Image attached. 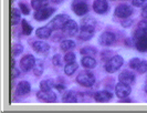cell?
<instances>
[{"mask_svg":"<svg viewBox=\"0 0 147 113\" xmlns=\"http://www.w3.org/2000/svg\"><path fill=\"white\" fill-rule=\"evenodd\" d=\"M122 64H123V58L121 55H113L106 61L104 68L109 73H114L122 67Z\"/></svg>","mask_w":147,"mask_h":113,"instance_id":"6da1fadb","label":"cell"},{"mask_svg":"<svg viewBox=\"0 0 147 113\" xmlns=\"http://www.w3.org/2000/svg\"><path fill=\"white\" fill-rule=\"evenodd\" d=\"M76 81L80 83L83 87H92L95 82V76L93 73L88 72V71H82L80 74L76 76Z\"/></svg>","mask_w":147,"mask_h":113,"instance_id":"7a4b0ae2","label":"cell"},{"mask_svg":"<svg viewBox=\"0 0 147 113\" xmlns=\"http://www.w3.org/2000/svg\"><path fill=\"white\" fill-rule=\"evenodd\" d=\"M67 20H70V17L67 15H58L55 16L52 21L50 22V28L53 30H58V29H63L64 24L67 22Z\"/></svg>","mask_w":147,"mask_h":113,"instance_id":"3957f363","label":"cell"},{"mask_svg":"<svg viewBox=\"0 0 147 113\" xmlns=\"http://www.w3.org/2000/svg\"><path fill=\"white\" fill-rule=\"evenodd\" d=\"M36 62H37V61H36L33 55L27 54V55H24L21 60H20V68H21L22 71L28 72V71H30L32 68H34Z\"/></svg>","mask_w":147,"mask_h":113,"instance_id":"277c9868","label":"cell"},{"mask_svg":"<svg viewBox=\"0 0 147 113\" xmlns=\"http://www.w3.org/2000/svg\"><path fill=\"white\" fill-rule=\"evenodd\" d=\"M131 91H132L131 85L126 83L119 82L115 87V93L119 99H125L126 97H128L131 94Z\"/></svg>","mask_w":147,"mask_h":113,"instance_id":"5b68a950","label":"cell"},{"mask_svg":"<svg viewBox=\"0 0 147 113\" xmlns=\"http://www.w3.org/2000/svg\"><path fill=\"white\" fill-rule=\"evenodd\" d=\"M72 9L75 12V15L78 16H83L86 15L88 12V6L86 2L82 1V0H75L72 5Z\"/></svg>","mask_w":147,"mask_h":113,"instance_id":"8992f818","label":"cell"},{"mask_svg":"<svg viewBox=\"0 0 147 113\" xmlns=\"http://www.w3.org/2000/svg\"><path fill=\"white\" fill-rule=\"evenodd\" d=\"M37 98L42 101V102H47V103H52L57 100V94L52 91H42L40 90L37 93Z\"/></svg>","mask_w":147,"mask_h":113,"instance_id":"52a82bcc","label":"cell"},{"mask_svg":"<svg viewBox=\"0 0 147 113\" xmlns=\"http://www.w3.org/2000/svg\"><path fill=\"white\" fill-rule=\"evenodd\" d=\"M133 14V8L128 5H119L116 9H115V12L114 15L118 17V18H128L129 16Z\"/></svg>","mask_w":147,"mask_h":113,"instance_id":"ba28073f","label":"cell"},{"mask_svg":"<svg viewBox=\"0 0 147 113\" xmlns=\"http://www.w3.org/2000/svg\"><path fill=\"white\" fill-rule=\"evenodd\" d=\"M54 12V9L50 7L43 8V9H40V10H37L36 14H34V19L36 20H39V21H43V20H47L49 17H51Z\"/></svg>","mask_w":147,"mask_h":113,"instance_id":"9c48e42d","label":"cell"},{"mask_svg":"<svg viewBox=\"0 0 147 113\" xmlns=\"http://www.w3.org/2000/svg\"><path fill=\"white\" fill-rule=\"evenodd\" d=\"M93 9L96 14L103 15L105 12H107V10H109V3L106 0H94Z\"/></svg>","mask_w":147,"mask_h":113,"instance_id":"30bf717a","label":"cell"},{"mask_svg":"<svg viewBox=\"0 0 147 113\" xmlns=\"http://www.w3.org/2000/svg\"><path fill=\"white\" fill-rule=\"evenodd\" d=\"M115 41H116V37L112 32H104L100 37V43L102 45H105V47L112 45Z\"/></svg>","mask_w":147,"mask_h":113,"instance_id":"8fae6325","label":"cell"},{"mask_svg":"<svg viewBox=\"0 0 147 113\" xmlns=\"http://www.w3.org/2000/svg\"><path fill=\"white\" fill-rule=\"evenodd\" d=\"M93 35H94V28H91V27H81L80 33L78 35V38L80 40L86 41V40H90L91 38L93 37Z\"/></svg>","mask_w":147,"mask_h":113,"instance_id":"7c38bea8","label":"cell"},{"mask_svg":"<svg viewBox=\"0 0 147 113\" xmlns=\"http://www.w3.org/2000/svg\"><path fill=\"white\" fill-rule=\"evenodd\" d=\"M79 30V27H78V23L75 22L74 20H67V22L64 24L63 27V31L65 32L67 36H74Z\"/></svg>","mask_w":147,"mask_h":113,"instance_id":"4fadbf2b","label":"cell"},{"mask_svg":"<svg viewBox=\"0 0 147 113\" xmlns=\"http://www.w3.org/2000/svg\"><path fill=\"white\" fill-rule=\"evenodd\" d=\"M33 49L40 54H48L50 51V45L44 41H36L33 43Z\"/></svg>","mask_w":147,"mask_h":113,"instance_id":"5bb4252c","label":"cell"},{"mask_svg":"<svg viewBox=\"0 0 147 113\" xmlns=\"http://www.w3.org/2000/svg\"><path fill=\"white\" fill-rule=\"evenodd\" d=\"M118 80H119V82H123V83H126V84H132L134 81H135V75L133 72L131 71H128V70H126L124 72H122L119 76H118Z\"/></svg>","mask_w":147,"mask_h":113,"instance_id":"9a60e30c","label":"cell"},{"mask_svg":"<svg viewBox=\"0 0 147 113\" xmlns=\"http://www.w3.org/2000/svg\"><path fill=\"white\" fill-rule=\"evenodd\" d=\"M113 97V94L109 91H98L94 94V99L97 102H107Z\"/></svg>","mask_w":147,"mask_h":113,"instance_id":"2e32d148","label":"cell"},{"mask_svg":"<svg viewBox=\"0 0 147 113\" xmlns=\"http://www.w3.org/2000/svg\"><path fill=\"white\" fill-rule=\"evenodd\" d=\"M31 90V85L29 82L27 81H21V82L18 84L17 87V94L19 95H24V94H28Z\"/></svg>","mask_w":147,"mask_h":113,"instance_id":"e0dca14e","label":"cell"},{"mask_svg":"<svg viewBox=\"0 0 147 113\" xmlns=\"http://www.w3.org/2000/svg\"><path fill=\"white\" fill-rule=\"evenodd\" d=\"M136 48L140 52H146L147 51V35L138 38L136 40Z\"/></svg>","mask_w":147,"mask_h":113,"instance_id":"ac0fdd59","label":"cell"},{"mask_svg":"<svg viewBox=\"0 0 147 113\" xmlns=\"http://www.w3.org/2000/svg\"><path fill=\"white\" fill-rule=\"evenodd\" d=\"M51 31L52 29L49 28V27H42V28H39L36 31V35H37L38 38L40 39H48V38L51 36Z\"/></svg>","mask_w":147,"mask_h":113,"instance_id":"d6986e66","label":"cell"},{"mask_svg":"<svg viewBox=\"0 0 147 113\" xmlns=\"http://www.w3.org/2000/svg\"><path fill=\"white\" fill-rule=\"evenodd\" d=\"M82 66L86 69H93L96 67V60L93 57H88L85 55L83 59H82Z\"/></svg>","mask_w":147,"mask_h":113,"instance_id":"ffe728a7","label":"cell"},{"mask_svg":"<svg viewBox=\"0 0 147 113\" xmlns=\"http://www.w3.org/2000/svg\"><path fill=\"white\" fill-rule=\"evenodd\" d=\"M63 102L65 103H75L78 102V98H76V94L74 91H66L65 93L63 94Z\"/></svg>","mask_w":147,"mask_h":113,"instance_id":"44dd1931","label":"cell"},{"mask_svg":"<svg viewBox=\"0 0 147 113\" xmlns=\"http://www.w3.org/2000/svg\"><path fill=\"white\" fill-rule=\"evenodd\" d=\"M48 3H49L48 0H32L31 1V6L34 10H40V9L47 8Z\"/></svg>","mask_w":147,"mask_h":113,"instance_id":"7402d4cb","label":"cell"},{"mask_svg":"<svg viewBox=\"0 0 147 113\" xmlns=\"http://www.w3.org/2000/svg\"><path fill=\"white\" fill-rule=\"evenodd\" d=\"M78 67L79 66H78L76 62H69L65 67H64V73L66 75H72L78 70Z\"/></svg>","mask_w":147,"mask_h":113,"instance_id":"603a6c76","label":"cell"},{"mask_svg":"<svg viewBox=\"0 0 147 113\" xmlns=\"http://www.w3.org/2000/svg\"><path fill=\"white\" fill-rule=\"evenodd\" d=\"M96 20L92 17H85L81 22V27H91V28H95Z\"/></svg>","mask_w":147,"mask_h":113,"instance_id":"cb8c5ba5","label":"cell"},{"mask_svg":"<svg viewBox=\"0 0 147 113\" xmlns=\"http://www.w3.org/2000/svg\"><path fill=\"white\" fill-rule=\"evenodd\" d=\"M75 48V42L72 40H64L61 42V49L62 51H70Z\"/></svg>","mask_w":147,"mask_h":113,"instance_id":"d4e9b609","label":"cell"},{"mask_svg":"<svg viewBox=\"0 0 147 113\" xmlns=\"http://www.w3.org/2000/svg\"><path fill=\"white\" fill-rule=\"evenodd\" d=\"M20 17H21L20 11L16 8H12V10H11V23H12V26H16L20 21Z\"/></svg>","mask_w":147,"mask_h":113,"instance_id":"484cf974","label":"cell"},{"mask_svg":"<svg viewBox=\"0 0 147 113\" xmlns=\"http://www.w3.org/2000/svg\"><path fill=\"white\" fill-rule=\"evenodd\" d=\"M96 49L94 47H84L81 50V54H83L84 57L85 55H88V57H93L96 54Z\"/></svg>","mask_w":147,"mask_h":113,"instance_id":"4316f807","label":"cell"},{"mask_svg":"<svg viewBox=\"0 0 147 113\" xmlns=\"http://www.w3.org/2000/svg\"><path fill=\"white\" fill-rule=\"evenodd\" d=\"M53 87V81L52 80H44L40 82V89L42 91H51Z\"/></svg>","mask_w":147,"mask_h":113,"instance_id":"83f0119b","label":"cell"},{"mask_svg":"<svg viewBox=\"0 0 147 113\" xmlns=\"http://www.w3.org/2000/svg\"><path fill=\"white\" fill-rule=\"evenodd\" d=\"M43 69H44L43 62L42 61H38V62H36V66L33 68V72H34V74L37 75V76H40V75L42 74V72H43Z\"/></svg>","mask_w":147,"mask_h":113,"instance_id":"f1b7e54d","label":"cell"},{"mask_svg":"<svg viewBox=\"0 0 147 113\" xmlns=\"http://www.w3.org/2000/svg\"><path fill=\"white\" fill-rule=\"evenodd\" d=\"M21 26H22V32H23V35H26V36L31 35V32H32V27L29 24V22H27V20H22Z\"/></svg>","mask_w":147,"mask_h":113,"instance_id":"f546056e","label":"cell"},{"mask_svg":"<svg viewBox=\"0 0 147 113\" xmlns=\"http://www.w3.org/2000/svg\"><path fill=\"white\" fill-rule=\"evenodd\" d=\"M22 51H23V47H22L20 43H17V45H15L12 47V55H13V57L19 55Z\"/></svg>","mask_w":147,"mask_h":113,"instance_id":"4dcf8cb0","label":"cell"},{"mask_svg":"<svg viewBox=\"0 0 147 113\" xmlns=\"http://www.w3.org/2000/svg\"><path fill=\"white\" fill-rule=\"evenodd\" d=\"M137 72L140 73V74L147 72V61H142V62H140L138 68H137Z\"/></svg>","mask_w":147,"mask_h":113,"instance_id":"1f68e13d","label":"cell"},{"mask_svg":"<svg viewBox=\"0 0 147 113\" xmlns=\"http://www.w3.org/2000/svg\"><path fill=\"white\" fill-rule=\"evenodd\" d=\"M140 62H142V60H140L138 58H134V59H132V60L129 61V67H131L133 70H137Z\"/></svg>","mask_w":147,"mask_h":113,"instance_id":"d6a6232c","label":"cell"},{"mask_svg":"<svg viewBox=\"0 0 147 113\" xmlns=\"http://www.w3.org/2000/svg\"><path fill=\"white\" fill-rule=\"evenodd\" d=\"M52 63L54 66H57V67H60L62 64V58H61V55L60 54H55L53 57V59H52Z\"/></svg>","mask_w":147,"mask_h":113,"instance_id":"836d02e7","label":"cell"},{"mask_svg":"<svg viewBox=\"0 0 147 113\" xmlns=\"http://www.w3.org/2000/svg\"><path fill=\"white\" fill-rule=\"evenodd\" d=\"M74 60H75V54H74L73 52H67L64 55V61L65 62H74Z\"/></svg>","mask_w":147,"mask_h":113,"instance_id":"e575fe53","label":"cell"},{"mask_svg":"<svg viewBox=\"0 0 147 113\" xmlns=\"http://www.w3.org/2000/svg\"><path fill=\"white\" fill-rule=\"evenodd\" d=\"M19 7H20V10H21V12L23 14V15H29L30 14V9L29 7L26 5V3H23V2H21L20 5H19Z\"/></svg>","mask_w":147,"mask_h":113,"instance_id":"d590c367","label":"cell"},{"mask_svg":"<svg viewBox=\"0 0 147 113\" xmlns=\"http://www.w3.org/2000/svg\"><path fill=\"white\" fill-rule=\"evenodd\" d=\"M133 5L136 7H144L147 5V0H133Z\"/></svg>","mask_w":147,"mask_h":113,"instance_id":"8d00e7d4","label":"cell"},{"mask_svg":"<svg viewBox=\"0 0 147 113\" xmlns=\"http://www.w3.org/2000/svg\"><path fill=\"white\" fill-rule=\"evenodd\" d=\"M137 28L147 33V21L146 20H145V21H140V22L138 23V26H137Z\"/></svg>","mask_w":147,"mask_h":113,"instance_id":"74e56055","label":"cell"},{"mask_svg":"<svg viewBox=\"0 0 147 113\" xmlns=\"http://www.w3.org/2000/svg\"><path fill=\"white\" fill-rule=\"evenodd\" d=\"M19 74H20V71L16 68V67L15 68H11V76H12L13 80H15L17 76H19Z\"/></svg>","mask_w":147,"mask_h":113,"instance_id":"f35d334b","label":"cell"},{"mask_svg":"<svg viewBox=\"0 0 147 113\" xmlns=\"http://www.w3.org/2000/svg\"><path fill=\"white\" fill-rule=\"evenodd\" d=\"M142 17L147 19V6H145V7L143 8V10H142Z\"/></svg>","mask_w":147,"mask_h":113,"instance_id":"ab89813d","label":"cell"},{"mask_svg":"<svg viewBox=\"0 0 147 113\" xmlns=\"http://www.w3.org/2000/svg\"><path fill=\"white\" fill-rule=\"evenodd\" d=\"M131 23H132V21L131 20H126V21H123V27H129L131 26Z\"/></svg>","mask_w":147,"mask_h":113,"instance_id":"60d3db41","label":"cell"},{"mask_svg":"<svg viewBox=\"0 0 147 113\" xmlns=\"http://www.w3.org/2000/svg\"><path fill=\"white\" fill-rule=\"evenodd\" d=\"M52 2H54V3H60V2H62L63 0H51Z\"/></svg>","mask_w":147,"mask_h":113,"instance_id":"b9f144b4","label":"cell"},{"mask_svg":"<svg viewBox=\"0 0 147 113\" xmlns=\"http://www.w3.org/2000/svg\"><path fill=\"white\" fill-rule=\"evenodd\" d=\"M145 92L147 93V82L145 83Z\"/></svg>","mask_w":147,"mask_h":113,"instance_id":"7bdbcfd3","label":"cell"},{"mask_svg":"<svg viewBox=\"0 0 147 113\" xmlns=\"http://www.w3.org/2000/svg\"><path fill=\"white\" fill-rule=\"evenodd\" d=\"M12 1H15V0H12Z\"/></svg>","mask_w":147,"mask_h":113,"instance_id":"ee69618b","label":"cell"}]
</instances>
